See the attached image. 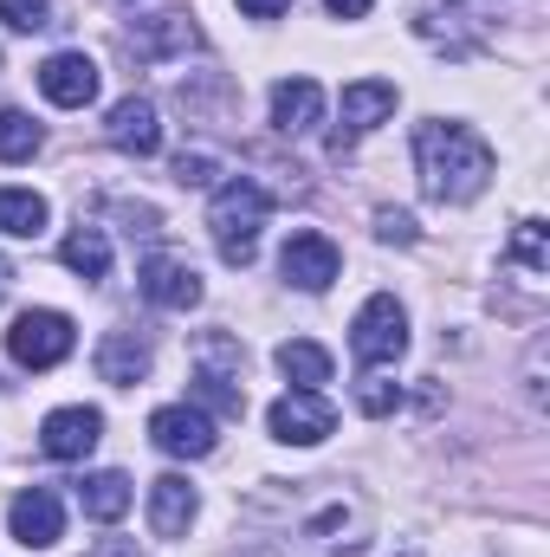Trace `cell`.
Instances as JSON below:
<instances>
[{
  "mask_svg": "<svg viewBox=\"0 0 550 557\" xmlns=\"http://www.w3.org/2000/svg\"><path fill=\"white\" fill-rule=\"evenodd\" d=\"M59 260L85 278V285H98V278L111 273V240H104V227H78V234L59 247Z\"/></svg>",
  "mask_w": 550,
  "mask_h": 557,
  "instance_id": "cell-20",
  "label": "cell"
},
{
  "mask_svg": "<svg viewBox=\"0 0 550 557\" xmlns=\"http://www.w3.org/2000/svg\"><path fill=\"white\" fill-rule=\"evenodd\" d=\"M0 20H7L13 33H46V26H52V7H46V0H0Z\"/></svg>",
  "mask_w": 550,
  "mask_h": 557,
  "instance_id": "cell-24",
  "label": "cell"
},
{
  "mask_svg": "<svg viewBox=\"0 0 550 557\" xmlns=\"http://www.w3.org/2000/svg\"><path fill=\"white\" fill-rule=\"evenodd\" d=\"M33 149H39V124L7 104L0 111V162H33Z\"/></svg>",
  "mask_w": 550,
  "mask_h": 557,
  "instance_id": "cell-22",
  "label": "cell"
},
{
  "mask_svg": "<svg viewBox=\"0 0 550 557\" xmlns=\"http://www.w3.org/2000/svg\"><path fill=\"white\" fill-rule=\"evenodd\" d=\"M78 506L98 519V525H117L130 512V480L124 473H85L78 480Z\"/></svg>",
  "mask_w": 550,
  "mask_h": 557,
  "instance_id": "cell-18",
  "label": "cell"
},
{
  "mask_svg": "<svg viewBox=\"0 0 550 557\" xmlns=\"http://www.w3.org/2000/svg\"><path fill=\"white\" fill-rule=\"evenodd\" d=\"M389 111H396V85H389V78H357V85H343V131H337V156L350 149V137L376 131Z\"/></svg>",
  "mask_w": 550,
  "mask_h": 557,
  "instance_id": "cell-12",
  "label": "cell"
},
{
  "mask_svg": "<svg viewBox=\"0 0 550 557\" xmlns=\"http://www.w3.org/2000/svg\"><path fill=\"white\" fill-rule=\"evenodd\" d=\"M266 428H273V441H285V447H317L337 428V409L317 389H291V396H278L273 409H266Z\"/></svg>",
  "mask_w": 550,
  "mask_h": 557,
  "instance_id": "cell-5",
  "label": "cell"
},
{
  "mask_svg": "<svg viewBox=\"0 0 550 557\" xmlns=\"http://www.w3.org/2000/svg\"><path fill=\"white\" fill-rule=\"evenodd\" d=\"M317 117H324V91L311 78L273 85V131L278 137H304V131H317Z\"/></svg>",
  "mask_w": 550,
  "mask_h": 557,
  "instance_id": "cell-14",
  "label": "cell"
},
{
  "mask_svg": "<svg viewBox=\"0 0 550 557\" xmlns=\"http://www.w3.org/2000/svg\"><path fill=\"white\" fill-rule=\"evenodd\" d=\"M104 137L117 143L124 156H155V149H162V117H155L149 98H124V104H111Z\"/></svg>",
  "mask_w": 550,
  "mask_h": 557,
  "instance_id": "cell-13",
  "label": "cell"
},
{
  "mask_svg": "<svg viewBox=\"0 0 550 557\" xmlns=\"http://www.w3.org/2000/svg\"><path fill=\"white\" fill-rule=\"evenodd\" d=\"M0 234L39 240V234H46V195H33V188H0Z\"/></svg>",
  "mask_w": 550,
  "mask_h": 557,
  "instance_id": "cell-19",
  "label": "cell"
},
{
  "mask_svg": "<svg viewBox=\"0 0 550 557\" xmlns=\"http://www.w3.org/2000/svg\"><path fill=\"white\" fill-rule=\"evenodd\" d=\"M149 441L168 460H208L214 454V421L201 416V409H188V403H168V409L149 416Z\"/></svg>",
  "mask_w": 550,
  "mask_h": 557,
  "instance_id": "cell-6",
  "label": "cell"
},
{
  "mask_svg": "<svg viewBox=\"0 0 550 557\" xmlns=\"http://www.w3.org/2000/svg\"><path fill=\"white\" fill-rule=\"evenodd\" d=\"M402 350H409V311L389 292H376L350 324V357L357 363H396Z\"/></svg>",
  "mask_w": 550,
  "mask_h": 557,
  "instance_id": "cell-4",
  "label": "cell"
},
{
  "mask_svg": "<svg viewBox=\"0 0 550 557\" xmlns=\"http://www.w3.org/2000/svg\"><path fill=\"white\" fill-rule=\"evenodd\" d=\"M72 318L65 311H20L13 318V331H7V357L20 363V370H52V363H65L72 357Z\"/></svg>",
  "mask_w": 550,
  "mask_h": 557,
  "instance_id": "cell-3",
  "label": "cell"
},
{
  "mask_svg": "<svg viewBox=\"0 0 550 557\" xmlns=\"http://www.w3.org/2000/svg\"><path fill=\"white\" fill-rule=\"evenodd\" d=\"M188 519H195V486H188L182 473H162V480L149 486V532H155V539H182Z\"/></svg>",
  "mask_w": 550,
  "mask_h": 557,
  "instance_id": "cell-15",
  "label": "cell"
},
{
  "mask_svg": "<svg viewBox=\"0 0 550 557\" xmlns=\"http://www.w3.org/2000/svg\"><path fill=\"white\" fill-rule=\"evenodd\" d=\"M7 525H13V539H20L26 552H52V545L65 539V506H59L52 486H26V493L7 506Z\"/></svg>",
  "mask_w": 550,
  "mask_h": 557,
  "instance_id": "cell-7",
  "label": "cell"
},
{
  "mask_svg": "<svg viewBox=\"0 0 550 557\" xmlns=\"http://www.w3.org/2000/svg\"><path fill=\"white\" fill-rule=\"evenodd\" d=\"M512 260H518L525 273H550V227L545 221H518V234H512Z\"/></svg>",
  "mask_w": 550,
  "mask_h": 557,
  "instance_id": "cell-23",
  "label": "cell"
},
{
  "mask_svg": "<svg viewBox=\"0 0 550 557\" xmlns=\"http://www.w3.org/2000/svg\"><path fill=\"white\" fill-rule=\"evenodd\" d=\"M324 7H330V13H337V20H363V13H370V7H376V0H324Z\"/></svg>",
  "mask_w": 550,
  "mask_h": 557,
  "instance_id": "cell-28",
  "label": "cell"
},
{
  "mask_svg": "<svg viewBox=\"0 0 550 557\" xmlns=\"http://www.w3.org/2000/svg\"><path fill=\"white\" fill-rule=\"evenodd\" d=\"M104 441V416L98 409H52L39 428V454L46 460H85Z\"/></svg>",
  "mask_w": 550,
  "mask_h": 557,
  "instance_id": "cell-9",
  "label": "cell"
},
{
  "mask_svg": "<svg viewBox=\"0 0 550 557\" xmlns=\"http://www.w3.org/2000/svg\"><path fill=\"white\" fill-rule=\"evenodd\" d=\"M175 182H182V188H201V182H214V156H201V149H182V156H175Z\"/></svg>",
  "mask_w": 550,
  "mask_h": 557,
  "instance_id": "cell-25",
  "label": "cell"
},
{
  "mask_svg": "<svg viewBox=\"0 0 550 557\" xmlns=\"http://www.w3.org/2000/svg\"><path fill=\"white\" fill-rule=\"evenodd\" d=\"M142 298L149 305H162V311H188V305H201V278H195V267L188 260H175V253H149L142 260Z\"/></svg>",
  "mask_w": 550,
  "mask_h": 557,
  "instance_id": "cell-10",
  "label": "cell"
},
{
  "mask_svg": "<svg viewBox=\"0 0 550 557\" xmlns=\"http://www.w3.org/2000/svg\"><path fill=\"white\" fill-rule=\"evenodd\" d=\"M188 46H195V26H188L182 13H155L149 26L130 33V52L149 59V65H155V59H168V52H188Z\"/></svg>",
  "mask_w": 550,
  "mask_h": 557,
  "instance_id": "cell-17",
  "label": "cell"
},
{
  "mask_svg": "<svg viewBox=\"0 0 550 557\" xmlns=\"http://www.w3.org/2000/svg\"><path fill=\"white\" fill-rule=\"evenodd\" d=\"M376 234H383L389 247H414V221H409V214H396V208H383V214H376Z\"/></svg>",
  "mask_w": 550,
  "mask_h": 557,
  "instance_id": "cell-27",
  "label": "cell"
},
{
  "mask_svg": "<svg viewBox=\"0 0 550 557\" xmlns=\"http://www.w3.org/2000/svg\"><path fill=\"white\" fill-rule=\"evenodd\" d=\"M414 162H421V188L434 201H473L492 182V149L466 124H421L414 131Z\"/></svg>",
  "mask_w": 550,
  "mask_h": 557,
  "instance_id": "cell-1",
  "label": "cell"
},
{
  "mask_svg": "<svg viewBox=\"0 0 550 557\" xmlns=\"http://www.w3.org/2000/svg\"><path fill=\"white\" fill-rule=\"evenodd\" d=\"M98 376L117 383V389H137L142 376H149V344H142L137 331H104V344H98Z\"/></svg>",
  "mask_w": 550,
  "mask_h": 557,
  "instance_id": "cell-16",
  "label": "cell"
},
{
  "mask_svg": "<svg viewBox=\"0 0 550 557\" xmlns=\"http://www.w3.org/2000/svg\"><path fill=\"white\" fill-rule=\"evenodd\" d=\"M240 7H247V13H253V20H278V13H285V7H291V0H240Z\"/></svg>",
  "mask_w": 550,
  "mask_h": 557,
  "instance_id": "cell-29",
  "label": "cell"
},
{
  "mask_svg": "<svg viewBox=\"0 0 550 557\" xmlns=\"http://www.w3.org/2000/svg\"><path fill=\"white\" fill-rule=\"evenodd\" d=\"M278 267H285V278L298 285V292H324L330 278L343 273V253H337V240L330 234H291L285 240V253H278Z\"/></svg>",
  "mask_w": 550,
  "mask_h": 557,
  "instance_id": "cell-8",
  "label": "cell"
},
{
  "mask_svg": "<svg viewBox=\"0 0 550 557\" xmlns=\"http://www.w3.org/2000/svg\"><path fill=\"white\" fill-rule=\"evenodd\" d=\"M278 370H285V383H298V389L330 383V357H324V344H304V337L278 344Z\"/></svg>",
  "mask_w": 550,
  "mask_h": 557,
  "instance_id": "cell-21",
  "label": "cell"
},
{
  "mask_svg": "<svg viewBox=\"0 0 550 557\" xmlns=\"http://www.w3.org/2000/svg\"><path fill=\"white\" fill-rule=\"evenodd\" d=\"M39 91H46L59 111H85V104L98 98V65H91L85 52H52V59L39 65Z\"/></svg>",
  "mask_w": 550,
  "mask_h": 557,
  "instance_id": "cell-11",
  "label": "cell"
},
{
  "mask_svg": "<svg viewBox=\"0 0 550 557\" xmlns=\"http://www.w3.org/2000/svg\"><path fill=\"white\" fill-rule=\"evenodd\" d=\"M7 285H13V260H0V298H7Z\"/></svg>",
  "mask_w": 550,
  "mask_h": 557,
  "instance_id": "cell-30",
  "label": "cell"
},
{
  "mask_svg": "<svg viewBox=\"0 0 550 557\" xmlns=\"http://www.w3.org/2000/svg\"><path fill=\"white\" fill-rule=\"evenodd\" d=\"M363 416H396V403H402V389L396 383H363Z\"/></svg>",
  "mask_w": 550,
  "mask_h": 557,
  "instance_id": "cell-26",
  "label": "cell"
},
{
  "mask_svg": "<svg viewBox=\"0 0 550 557\" xmlns=\"http://www.w3.org/2000/svg\"><path fill=\"white\" fill-rule=\"evenodd\" d=\"M266 214H273V195H266L260 182L234 175V182H221V188H214L208 227H214V247H221V260H227V267H253Z\"/></svg>",
  "mask_w": 550,
  "mask_h": 557,
  "instance_id": "cell-2",
  "label": "cell"
}]
</instances>
